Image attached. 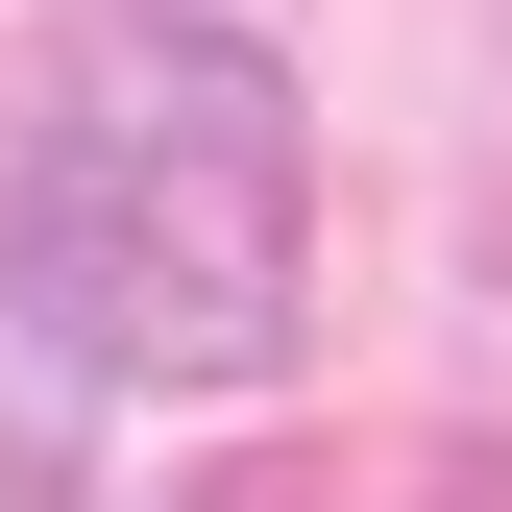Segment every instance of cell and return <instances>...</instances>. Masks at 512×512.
Returning a JSON list of instances; mask_svg holds the SVG:
<instances>
[{"label":"cell","instance_id":"1","mask_svg":"<svg viewBox=\"0 0 512 512\" xmlns=\"http://www.w3.org/2000/svg\"><path fill=\"white\" fill-rule=\"evenodd\" d=\"M293 366V98L220 25L74 49L0 196V439H74L122 391H269Z\"/></svg>","mask_w":512,"mask_h":512}]
</instances>
